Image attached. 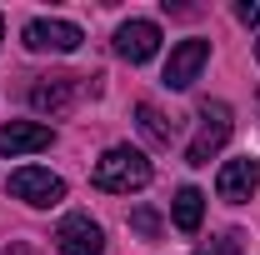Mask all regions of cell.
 <instances>
[{
  "label": "cell",
  "instance_id": "6da1fadb",
  "mask_svg": "<svg viewBox=\"0 0 260 255\" xmlns=\"http://www.w3.org/2000/svg\"><path fill=\"white\" fill-rule=\"evenodd\" d=\"M90 180H95V190L135 195V190H145V185L155 180V165L145 160V150H135V145H110V150L95 160Z\"/></svg>",
  "mask_w": 260,
  "mask_h": 255
},
{
  "label": "cell",
  "instance_id": "7a4b0ae2",
  "mask_svg": "<svg viewBox=\"0 0 260 255\" xmlns=\"http://www.w3.org/2000/svg\"><path fill=\"white\" fill-rule=\"evenodd\" d=\"M230 105L225 100H200V130L185 145V165H210V155H220L230 140Z\"/></svg>",
  "mask_w": 260,
  "mask_h": 255
},
{
  "label": "cell",
  "instance_id": "3957f363",
  "mask_svg": "<svg viewBox=\"0 0 260 255\" xmlns=\"http://www.w3.org/2000/svg\"><path fill=\"white\" fill-rule=\"evenodd\" d=\"M10 195L25 200V205H35V210H50V205H60V200H65V180L55 175V170L20 165V170H10Z\"/></svg>",
  "mask_w": 260,
  "mask_h": 255
},
{
  "label": "cell",
  "instance_id": "277c9868",
  "mask_svg": "<svg viewBox=\"0 0 260 255\" xmlns=\"http://www.w3.org/2000/svg\"><path fill=\"white\" fill-rule=\"evenodd\" d=\"M205 60H210V40H180L170 50V60H165L160 85L165 90H190L195 80H200V70H205Z\"/></svg>",
  "mask_w": 260,
  "mask_h": 255
},
{
  "label": "cell",
  "instance_id": "5b68a950",
  "mask_svg": "<svg viewBox=\"0 0 260 255\" xmlns=\"http://www.w3.org/2000/svg\"><path fill=\"white\" fill-rule=\"evenodd\" d=\"M20 40H25V50H40V55L45 50L50 55H70V50H80L85 35H80V25H70V20H45L40 15V20H30L20 30Z\"/></svg>",
  "mask_w": 260,
  "mask_h": 255
},
{
  "label": "cell",
  "instance_id": "8992f818",
  "mask_svg": "<svg viewBox=\"0 0 260 255\" xmlns=\"http://www.w3.org/2000/svg\"><path fill=\"white\" fill-rule=\"evenodd\" d=\"M55 245H60V255H105V230L85 210H70L55 225Z\"/></svg>",
  "mask_w": 260,
  "mask_h": 255
},
{
  "label": "cell",
  "instance_id": "52a82bcc",
  "mask_svg": "<svg viewBox=\"0 0 260 255\" xmlns=\"http://www.w3.org/2000/svg\"><path fill=\"white\" fill-rule=\"evenodd\" d=\"M260 185V160L240 155V160H225L220 165V175H215V195L225 200V205H245Z\"/></svg>",
  "mask_w": 260,
  "mask_h": 255
},
{
  "label": "cell",
  "instance_id": "ba28073f",
  "mask_svg": "<svg viewBox=\"0 0 260 255\" xmlns=\"http://www.w3.org/2000/svg\"><path fill=\"white\" fill-rule=\"evenodd\" d=\"M80 95V75H40L30 85V110L40 115H65Z\"/></svg>",
  "mask_w": 260,
  "mask_h": 255
},
{
  "label": "cell",
  "instance_id": "9c48e42d",
  "mask_svg": "<svg viewBox=\"0 0 260 255\" xmlns=\"http://www.w3.org/2000/svg\"><path fill=\"white\" fill-rule=\"evenodd\" d=\"M55 145V130L40 120H10L0 125V155H40Z\"/></svg>",
  "mask_w": 260,
  "mask_h": 255
},
{
  "label": "cell",
  "instance_id": "30bf717a",
  "mask_svg": "<svg viewBox=\"0 0 260 255\" xmlns=\"http://www.w3.org/2000/svg\"><path fill=\"white\" fill-rule=\"evenodd\" d=\"M155 50H160V25H155V20H125V25L115 30V55H120V60L145 65Z\"/></svg>",
  "mask_w": 260,
  "mask_h": 255
},
{
  "label": "cell",
  "instance_id": "8fae6325",
  "mask_svg": "<svg viewBox=\"0 0 260 255\" xmlns=\"http://www.w3.org/2000/svg\"><path fill=\"white\" fill-rule=\"evenodd\" d=\"M200 215H205V195L195 190V185H180L175 200H170V220H175V230H180V235H195V230H200Z\"/></svg>",
  "mask_w": 260,
  "mask_h": 255
},
{
  "label": "cell",
  "instance_id": "7c38bea8",
  "mask_svg": "<svg viewBox=\"0 0 260 255\" xmlns=\"http://www.w3.org/2000/svg\"><path fill=\"white\" fill-rule=\"evenodd\" d=\"M135 120H140V130H145L155 145H170V140H175V120H165L150 100H140V105H135Z\"/></svg>",
  "mask_w": 260,
  "mask_h": 255
},
{
  "label": "cell",
  "instance_id": "4fadbf2b",
  "mask_svg": "<svg viewBox=\"0 0 260 255\" xmlns=\"http://www.w3.org/2000/svg\"><path fill=\"white\" fill-rule=\"evenodd\" d=\"M130 230H135L140 240H155V235H160V215H155L150 205H135V210H130Z\"/></svg>",
  "mask_w": 260,
  "mask_h": 255
},
{
  "label": "cell",
  "instance_id": "5bb4252c",
  "mask_svg": "<svg viewBox=\"0 0 260 255\" xmlns=\"http://www.w3.org/2000/svg\"><path fill=\"white\" fill-rule=\"evenodd\" d=\"M195 255H240V230H225V235H215L210 245H200Z\"/></svg>",
  "mask_w": 260,
  "mask_h": 255
},
{
  "label": "cell",
  "instance_id": "9a60e30c",
  "mask_svg": "<svg viewBox=\"0 0 260 255\" xmlns=\"http://www.w3.org/2000/svg\"><path fill=\"white\" fill-rule=\"evenodd\" d=\"M235 20L240 25H260V0H240L235 5Z\"/></svg>",
  "mask_w": 260,
  "mask_h": 255
},
{
  "label": "cell",
  "instance_id": "2e32d148",
  "mask_svg": "<svg viewBox=\"0 0 260 255\" xmlns=\"http://www.w3.org/2000/svg\"><path fill=\"white\" fill-rule=\"evenodd\" d=\"M5 255H25V245H5Z\"/></svg>",
  "mask_w": 260,
  "mask_h": 255
},
{
  "label": "cell",
  "instance_id": "e0dca14e",
  "mask_svg": "<svg viewBox=\"0 0 260 255\" xmlns=\"http://www.w3.org/2000/svg\"><path fill=\"white\" fill-rule=\"evenodd\" d=\"M0 40H5V15H0Z\"/></svg>",
  "mask_w": 260,
  "mask_h": 255
},
{
  "label": "cell",
  "instance_id": "ac0fdd59",
  "mask_svg": "<svg viewBox=\"0 0 260 255\" xmlns=\"http://www.w3.org/2000/svg\"><path fill=\"white\" fill-rule=\"evenodd\" d=\"M255 60H260V40H255Z\"/></svg>",
  "mask_w": 260,
  "mask_h": 255
}]
</instances>
